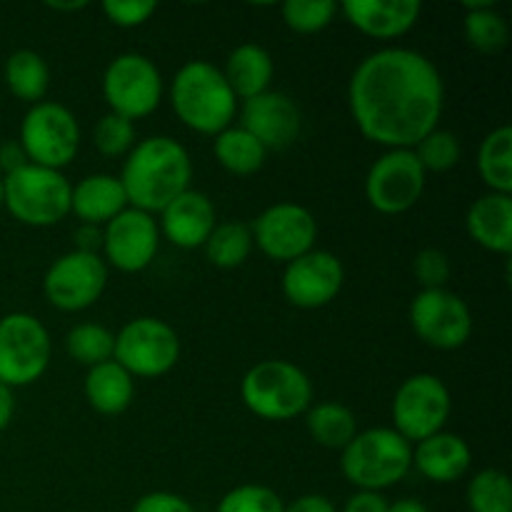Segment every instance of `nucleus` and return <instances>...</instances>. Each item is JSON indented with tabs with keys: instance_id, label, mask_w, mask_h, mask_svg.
<instances>
[{
	"instance_id": "f257e3e1",
	"label": "nucleus",
	"mask_w": 512,
	"mask_h": 512,
	"mask_svg": "<svg viewBox=\"0 0 512 512\" xmlns=\"http://www.w3.org/2000/svg\"><path fill=\"white\" fill-rule=\"evenodd\" d=\"M348 105L365 140L385 150H413L443 118V75L418 50L380 48L355 65Z\"/></svg>"
},
{
	"instance_id": "f03ea898",
	"label": "nucleus",
	"mask_w": 512,
	"mask_h": 512,
	"mask_svg": "<svg viewBox=\"0 0 512 512\" xmlns=\"http://www.w3.org/2000/svg\"><path fill=\"white\" fill-rule=\"evenodd\" d=\"M118 178L130 208L155 215L190 188L193 160L178 140L168 135H150L138 140L125 155Z\"/></svg>"
},
{
	"instance_id": "7ed1b4c3",
	"label": "nucleus",
	"mask_w": 512,
	"mask_h": 512,
	"mask_svg": "<svg viewBox=\"0 0 512 512\" xmlns=\"http://www.w3.org/2000/svg\"><path fill=\"white\" fill-rule=\"evenodd\" d=\"M170 105L185 128L210 138L230 128L238 113V98L230 90L223 70L208 60H190L175 73Z\"/></svg>"
},
{
	"instance_id": "20e7f679",
	"label": "nucleus",
	"mask_w": 512,
	"mask_h": 512,
	"mask_svg": "<svg viewBox=\"0 0 512 512\" xmlns=\"http://www.w3.org/2000/svg\"><path fill=\"white\" fill-rule=\"evenodd\" d=\"M240 400L255 418L285 423L308 413L313 383L290 360H260L240 380Z\"/></svg>"
},
{
	"instance_id": "39448f33",
	"label": "nucleus",
	"mask_w": 512,
	"mask_h": 512,
	"mask_svg": "<svg viewBox=\"0 0 512 512\" xmlns=\"http://www.w3.org/2000/svg\"><path fill=\"white\" fill-rule=\"evenodd\" d=\"M410 470L413 445L393 428L363 430L340 450V473L358 490L383 493L408 478Z\"/></svg>"
},
{
	"instance_id": "423d86ee",
	"label": "nucleus",
	"mask_w": 512,
	"mask_h": 512,
	"mask_svg": "<svg viewBox=\"0 0 512 512\" xmlns=\"http://www.w3.org/2000/svg\"><path fill=\"white\" fill-rule=\"evenodd\" d=\"M73 185L60 170L23 165L3 175V208L28 228H50L70 215Z\"/></svg>"
},
{
	"instance_id": "0eeeda50",
	"label": "nucleus",
	"mask_w": 512,
	"mask_h": 512,
	"mask_svg": "<svg viewBox=\"0 0 512 512\" xmlns=\"http://www.w3.org/2000/svg\"><path fill=\"white\" fill-rule=\"evenodd\" d=\"M25 155L40 168L60 170L75 160L80 150V125L73 110L55 100L30 105L20 123V138Z\"/></svg>"
},
{
	"instance_id": "6e6552de",
	"label": "nucleus",
	"mask_w": 512,
	"mask_h": 512,
	"mask_svg": "<svg viewBox=\"0 0 512 512\" xmlns=\"http://www.w3.org/2000/svg\"><path fill=\"white\" fill-rule=\"evenodd\" d=\"M163 93V75L143 53H120L103 73V98L110 113L130 123L155 113Z\"/></svg>"
},
{
	"instance_id": "1a4fd4ad",
	"label": "nucleus",
	"mask_w": 512,
	"mask_h": 512,
	"mask_svg": "<svg viewBox=\"0 0 512 512\" xmlns=\"http://www.w3.org/2000/svg\"><path fill=\"white\" fill-rule=\"evenodd\" d=\"M50 333L35 315L8 313L0 318V383L10 390L33 385L50 365Z\"/></svg>"
},
{
	"instance_id": "9d476101",
	"label": "nucleus",
	"mask_w": 512,
	"mask_h": 512,
	"mask_svg": "<svg viewBox=\"0 0 512 512\" xmlns=\"http://www.w3.org/2000/svg\"><path fill=\"white\" fill-rule=\"evenodd\" d=\"M113 360L133 378H163L178 365L180 338L160 318H135L115 333Z\"/></svg>"
},
{
	"instance_id": "9b49d317",
	"label": "nucleus",
	"mask_w": 512,
	"mask_h": 512,
	"mask_svg": "<svg viewBox=\"0 0 512 512\" xmlns=\"http://www.w3.org/2000/svg\"><path fill=\"white\" fill-rule=\"evenodd\" d=\"M393 430L410 445L440 433L453 413L450 390L438 375L415 373L400 383L393 398Z\"/></svg>"
},
{
	"instance_id": "f8f14e48",
	"label": "nucleus",
	"mask_w": 512,
	"mask_h": 512,
	"mask_svg": "<svg viewBox=\"0 0 512 512\" xmlns=\"http://www.w3.org/2000/svg\"><path fill=\"white\" fill-rule=\"evenodd\" d=\"M425 178L413 150H385L365 175V198L380 215H403L423 195Z\"/></svg>"
},
{
	"instance_id": "ddd939ff",
	"label": "nucleus",
	"mask_w": 512,
	"mask_h": 512,
	"mask_svg": "<svg viewBox=\"0 0 512 512\" xmlns=\"http://www.w3.org/2000/svg\"><path fill=\"white\" fill-rule=\"evenodd\" d=\"M410 325L430 348L458 350L473 335V313L453 290H420L410 303Z\"/></svg>"
},
{
	"instance_id": "4468645a",
	"label": "nucleus",
	"mask_w": 512,
	"mask_h": 512,
	"mask_svg": "<svg viewBox=\"0 0 512 512\" xmlns=\"http://www.w3.org/2000/svg\"><path fill=\"white\" fill-rule=\"evenodd\" d=\"M253 245L275 263H293L300 255L315 250L318 220L305 205L275 203L265 208L250 225Z\"/></svg>"
},
{
	"instance_id": "2eb2a0df",
	"label": "nucleus",
	"mask_w": 512,
	"mask_h": 512,
	"mask_svg": "<svg viewBox=\"0 0 512 512\" xmlns=\"http://www.w3.org/2000/svg\"><path fill=\"white\" fill-rule=\"evenodd\" d=\"M108 285V265L100 253L60 255L43 278V295L53 308L63 313H80L100 300Z\"/></svg>"
},
{
	"instance_id": "dca6fc26",
	"label": "nucleus",
	"mask_w": 512,
	"mask_h": 512,
	"mask_svg": "<svg viewBox=\"0 0 512 512\" xmlns=\"http://www.w3.org/2000/svg\"><path fill=\"white\" fill-rule=\"evenodd\" d=\"M160 248V228L153 215L125 208L103 225V255L108 268L120 273H143Z\"/></svg>"
},
{
	"instance_id": "f3484780",
	"label": "nucleus",
	"mask_w": 512,
	"mask_h": 512,
	"mask_svg": "<svg viewBox=\"0 0 512 512\" xmlns=\"http://www.w3.org/2000/svg\"><path fill=\"white\" fill-rule=\"evenodd\" d=\"M343 283L345 268L338 255L328 250H310L285 265L280 288L293 308L318 310L338 298Z\"/></svg>"
},
{
	"instance_id": "a211bd4d",
	"label": "nucleus",
	"mask_w": 512,
	"mask_h": 512,
	"mask_svg": "<svg viewBox=\"0 0 512 512\" xmlns=\"http://www.w3.org/2000/svg\"><path fill=\"white\" fill-rule=\"evenodd\" d=\"M240 128L248 130L265 150H285L303 133V113L290 95L265 90L245 100L240 108Z\"/></svg>"
},
{
	"instance_id": "6ab92c4d",
	"label": "nucleus",
	"mask_w": 512,
	"mask_h": 512,
	"mask_svg": "<svg viewBox=\"0 0 512 512\" xmlns=\"http://www.w3.org/2000/svg\"><path fill=\"white\" fill-rule=\"evenodd\" d=\"M158 215L160 235H165L175 248L183 250L203 248L208 243L210 233L215 230V225H218L213 200L195 188H188L185 193H180Z\"/></svg>"
},
{
	"instance_id": "aec40b11",
	"label": "nucleus",
	"mask_w": 512,
	"mask_h": 512,
	"mask_svg": "<svg viewBox=\"0 0 512 512\" xmlns=\"http://www.w3.org/2000/svg\"><path fill=\"white\" fill-rule=\"evenodd\" d=\"M345 20L373 40H395L415 28L423 13L420 0H345Z\"/></svg>"
},
{
	"instance_id": "412c9836",
	"label": "nucleus",
	"mask_w": 512,
	"mask_h": 512,
	"mask_svg": "<svg viewBox=\"0 0 512 512\" xmlns=\"http://www.w3.org/2000/svg\"><path fill=\"white\" fill-rule=\"evenodd\" d=\"M413 465L430 483L448 485L470 473L473 450L463 435L440 430V433L415 443Z\"/></svg>"
},
{
	"instance_id": "4be33fe9",
	"label": "nucleus",
	"mask_w": 512,
	"mask_h": 512,
	"mask_svg": "<svg viewBox=\"0 0 512 512\" xmlns=\"http://www.w3.org/2000/svg\"><path fill=\"white\" fill-rule=\"evenodd\" d=\"M468 235L495 255L512 253V195L485 193L468 208L465 215Z\"/></svg>"
},
{
	"instance_id": "5701e85b",
	"label": "nucleus",
	"mask_w": 512,
	"mask_h": 512,
	"mask_svg": "<svg viewBox=\"0 0 512 512\" xmlns=\"http://www.w3.org/2000/svg\"><path fill=\"white\" fill-rule=\"evenodd\" d=\"M125 208H130L128 195H125L118 175H88V178L78 180L73 185V193H70V213L85 225L103 228L105 223H110Z\"/></svg>"
},
{
	"instance_id": "b1692460",
	"label": "nucleus",
	"mask_w": 512,
	"mask_h": 512,
	"mask_svg": "<svg viewBox=\"0 0 512 512\" xmlns=\"http://www.w3.org/2000/svg\"><path fill=\"white\" fill-rule=\"evenodd\" d=\"M273 55L258 43H243L228 55L225 60L223 75L228 80L230 90L235 93L238 100H250L255 95H263L270 90L273 83Z\"/></svg>"
},
{
	"instance_id": "393cba45",
	"label": "nucleus",
	"mask_w": 512,
	"mask_h": 512,
	"mask_svg": "<svg viewBox=\"0 0 512 512\" xmlns=\"http://www.w3.org/2000/svg\"><path fill=\"white\" fill-rule=\"evenodd\" d=\"M133 375L120 368L115 360L95 365L88 370L83 383L85 400L100 415H123L133 405L135 383Z\"/></svg>"
},
{
	"instance_id": "a878e982",
	"label": "nucleus",
	"mask_w": 512,
	"mask_h": 512,
	"mask_svg": "<svg viewBox=\"0 0 512 512\" xmlns=\"http://www.w3.org/2000/svg\"><path fill=\"white\" fill-rule=\"evenodd\" d=\"M213 155L225 173L248 178V175H255L263 168L265 158H268V150L245 128L230 125V128L220 130L213 138Z\"/></svg>"
},
{
	"instance_id": "bb28decb",
	"label": "nucleus",
	"mask_w": 512,
	"mask_h": 512,
	"mask_svg": "<svg viewBox=\"0 0 512 512\" xmlns=\"http://www.w3.org/2000/svg\"><path fill=\"white\" fill-rule=\"evenodd\" d=\"M305 428L320 448L328 450H345L350 440L360 433L353 410L343 403H335V400L310 405L308 413H305Z\"/></svg>"
},
{
	"instance_id": "cd10ccee",
	"label": "nucleus",
	"mask_w": 512,
	"mask_h": 512,
	"mask_svg": "<svg viewBox=\"0 0 512 512\" xmlns=\"http://www.w3.org/2000/svg\"><path fill=\"white\" fill-rule=\"evenodd\" d=\"M3 78L10 93L28 105L43 103L45 95H48L50 68L48 63H45L43 55L35 53V50H15V53L5 60Z\"/></svg>"
},
{
	"instance_id": "c85d7f7f",
	"label": "nucleus",
	"mask_w": 512,
	"mask_h": 512,
	"mask_svg": "<svg viewBox=\"0 0 512 512\" xmlns=\"http://www.w3.org/2000/svg\"><path fill=\"white\" fill-rule=\"evenodd\" d=\"M463 10V33L470 48L483 55H495L508 48L510 25L493 3H465Z\"/></svg>"
},
{
	"instance_id": "c756f323",
	"label": "nucleus",
	"mask_w": 512,
	"mask_h": 512,
	"mask_svg": "<svg viewBox=\"0 0 512 512\" xmlns=\"http://www.w3.org/2000/svg\"><path fill=\"white\" fill-rule=\"evenodd\" d=\"M478 173L490 193L512 195V128L500 125L485 135L478 150Z\"/></svg>"
},
{
	"instance_id": "7c9ffc66",
	"label": "nucleus",
	"mask_w": 512,
	"mask_h": 512,
	"mask_svg": "<svg viewBox=\"0 0 512 512\" xmlns=\"http://www.w3.org/2000/svg\"><path fill=\"white\" fill-rule=\"evenodd\" d=\"M210 263L220 270H235L245 265V260L253 253V233L248 223L230 220V223H218L210 233L208 243L203 245Z\"/></svg>"
},
{
	"instance_id": "2f4dec72",
	"label": "nucleus",
	"mask_w": 512,
	"mask_h": 512,
	"mask_svg": "<svg viewBox=\"0 0 512 512\" xmlns=\"http://www.w3.org/2000/svg\"><path fill=\"white\" fill-rule=\"evenodd\" d=\"M65 350L75 363L90 370L113 360L115 333L100 323H80L65 335Z\"/></svg>"
},
{
	"instance_id": "473e14b6",
	"label": "nucleus",
	"mask_w": 512,
	"mask_h": 512,
	"mask_svg": "<svg viewBox=\"0 0 512 512\" xmlns=\"http://www.w3.org/2000/svg\"><path fill=\"white\" fill-rule=\"evenodd\" d=\"M470 512H512V483L505 470L485 468L465 490Z\"/></svg>"
},
{
	"instance_id": "72a5a7b5",
	"label": "nucleus",
	"mask_w": 512,
	"mask_h": 512,
	"mask_svg": "<svg viewBox=\"0 0 512 512\" xmlns=\"http://www.w3.org/2000/svg\"><path fill=\"white\" fill-rule=\"evenodd\" d=\"M283 23L298 35H315L328 28L338 15V3L333 0H285L280 5Z\"/></svg>"
},
{
	"instance_id": "f704fd0d",
	"label": "nucleus",
	"mask_w": 512,
	"mask_h": 512,
	"mask_svg": "<svg viewBox=\"0 0 512 512\" xmlns=\"http://www.w3.org/2000/svg\"><path fill=\"white\" fill-rule=\"evenodd\" d=\"M415 158L423 165L425 173H448L463 158V148H460V140L455 138L448 130H433V133L425 135L418 145L413 148Z\"/></svg>"
},
{
	"instance_id": "c9c22d12",
	"label": "nucleus",
	"mask_w": 512,
	"mask_h": 512,
	"mask_svg": "<svg viewBox=\"0 0 512 512\" xmlns=\"http://www.w3.org/2000/svg\"><path fill=\"white\" fill-rule=\"evenodd\" d=\"M285 503L273 488L258 483L238 485L220 498L215 512H283Z\"/></svg>"
},
{
	"instance_id": "e433bc0d",
	"label": "nucleus",
	"mask_w": 512,
	"mask_h": 512,
	"mask_svg": "<svg viewBox=\"0 0 512 512\" xmlns=\"http://www.w3.org/2000/svg\"><path fill=\"white\" fill-rule=\"evenodd\" d=\"M93 143L105 158H123L138 143L135 140V123L115 113H105L93 128Z\"/></svg>"
},
{
	"instance_id": "4c0bfd02",
	"label": "nucleus",
	"mask_w": 512,
	"mask_h": 512,
	"mask_svg": "<svg viewBox=\"0 0 512 512\" xmlns=\"http://www.w3.org/2000/svg\"><path fill=\"white\" fill-rule=\"evenodd\" d=\"M413 275L423 285V290L445 288L453 275L448 253H443L440 248H423L413 260Z\"/></svg>"
},
{
	"instance_id": "58836bf2",
	"label": "nucleus",
	"mask_w": 512,
	"mask_h": 512,
	"mask_svg": "<svg viewBox=\"0 0 512 512\" xmlns=\"http://www.w3.org/2000/svg\"><path fill=\"white\" fill-rule=\"evenodd\" d=\"M158 10L153 0H105L103 13L118 28H140L148 23Z\"/></svg>"
},
{
	"instance_id": "ea45409f",
	"label": "nucleus",
	"mask_w": 512,
	"mask_h": 512,
	"mask_svg": "<svg viewBox=\"0 0 512 512\" xmlns=\"http://www.w3.org/2000/svg\"><path fill=\"white\" fill-rule=\"evenodd\" d=\"M130 512H195L193 505L178 493H168V490H153L135 500Z\"/></svg>"
},
{
	"instance_id": "a19ab883",
	"label": "nucleus",
	"mask_w": 512,
	"mask_h": 512,
	"mask_svg": "<svg viewBox=\"0 0 512 512\" xmlns=\"http://www.w3.org/2000/svg\"><path fill=\"white\" fill-rule=\"evenodd\" d=\"M388 498L373 490H358L345 500L343 512H388Z\"/></svg>"
},
{
	"instance_id": "79ce46f5",
	"label": "nucleus",
	"mask_w": 512,
	"mask_h": 512,
	"mask_svg": "<svg viewBox=\"0 0 512 512\" xmlns=\"http://www.w3.org/2000/svg\"><path fill=\"white\" fill-rule=\"evenodd\" d=\"M283 512H338L335 503L330 498L320 493H308L295 498L293 503H288L283 508Z\"/></svg>"
},
{
	"instance_id": "37998d69",
	"label": "nucleus",
	"mask_w": 512,
	"mask_h": 512,
	"mask_svg": "<svg viewBox=\"0 0 512 512\" xmlns=\"http://www.w3.org/2000/svg\"><path fill=\"white\" fill-rule=\"evenodd\" d=\"M28 163V155H25L23 145H20L18 140H8V143L0 145V170H3L5 175L15 173V170H20Z\"/></svg>"
},
{
	"instance_id": "c03bdc74",
	"label": "nucleus",
	"mask_w": 512,
	"mask_h": 512,
	"mask_svg": "<svg viewBox=\"0 0 512 512\" xmlns=\"http://www.w3.org/2000/svg\"><path fill=\"white\" fill-rule=\"evenodd\" d=\"M100 248H103V228L80 223V228L75 230V250H78V253L98 255Z\"/></svg>"
},
{
	"instance_id": "a18cd8bd",
	"label": "nucleus",
	"mask_w": 512,
	"mask_h": 512,
	"mask_svg": "<svg viewBox=\"0 0 512 512\" xmlns=\"http://www.w3.org/2000/svg\"><path fill=\"white\" fill-rule=\"evenodd\" d=\"M15 415V395L8 385L0 383V433L10 425Z\"/></svg>"
},
{
	"instance_id": "49530a36",
	"label": "nucleus",
	"mask_w": 512,
	"mask_h": 512,
	"mask_svg": "<svg viewBox=\"0 0 512 512\" xmlns=\"http://www.w3.org/2000/svg\"><path fill=\"white\" fill-rule=\"evenodd\" d=\"M388 512H430L428 505L420 503V500L413 498H400L395 503L388 505Z\"/></svg>"
},
{
	"instance_id": "de8ad7c7",
	"label": "nucleus",
	"mask_w": 512,
	"mask_h": 512,
	"mask_svg": "<svg viewBox=\"0 0 512 512\" xmlns=\"http://www.w3.org/2000/svg\"><path fill=\"white\" fill-rule=\"evenodd\" d=\"M48 8L50 10H68V13H73V10H83V8H88V3H85V0H78V3H48Z\"/></svg>"
},
{
	"instance_id": "09e8293b",
	"label": "nucleus",
	"mask_w": 512,
	"mask_h": 512,
	"mask_svg": "<svg viewBox=\"0 0 512 512\" xmlns=\"http://www.w3.org/2000/svg\"><path fill=\"white\" fill-rule=\"evenodd\" d=\"M0 210H3V178H0Z\"/></svg>"
}]
</instances>
